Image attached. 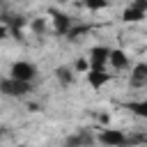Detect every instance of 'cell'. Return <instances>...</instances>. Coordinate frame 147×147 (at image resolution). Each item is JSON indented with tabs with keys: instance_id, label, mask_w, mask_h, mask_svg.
<instances>
[{
	"instance_id": "15",
	"label": "cell",
	"mask_w": 147,
	"mask_h": 147,
	"mask_svg": "<svg viewBox=\"0 0 147 147\" xmlns=\"http://www.w3.org/2000/svg\"><path fill=\"white\" fill-rule=\"evenodd\" d=\"M106 2H87V9H103Z\"/></svg>"
},
{
	"instance_id": "16",
	"label": "cell",
	"mask_w": 147,
	"mask_h": 147,
	"mask_svg": "<svg viewBox=\"0 0 147 147\" xmlns=\"http://www.w3.org/2000/svg\"><path fill=\"white\" fill-rule=\"evenodd\" d=\"M76 71H87V62L85 60H78L76 62Z\"/></svg>"
},
{
	"instance_id": "8",
	"label": "cell",
	"mask_w": 147,
	"mask_h": 147,
	"mask_svg": "<svg viewBox=\"0 0 147 147\" xmlns=\"http://www.w3.org/2000/svg\"><path fill=\"white\" fill-rule=\"evenodd\" d=\"M108 62H110L115 69H126V67H129V55H126L124 51H119V48H113V51L108 53Z\"/></svg>"
},
{
	"instance_id": "10",
	"label": "cell",
	"mask_w": 147,
	"mask_h": 147,
	"mask_svg": "<svg viewBox=\"0 0 147 147\" xmlns=\"http://www.w3.org/2000/svg\"><path fill=\"white\" fill-rule=\"evenodd\" d=\"M131 83H133V85H138V87L147 83V64H142V62H140V64H136L133 76H131Z\"/></svg>"
},
{
	"instance_id": "4",
	"label": "cell",
	"mask_w": 147,
	"mask_h": 147,
	"mask_svg": "<svg viewBox=\"0 0 147 147\" xmlns=\"http://www.w3.org/2000/svg\"><path fill=\"white\" fill-rule=\"evenodd\" d=\"M108 53H110V48H106V46H94V48L90 51V69H106Z\"/></svg>"
},
{
	"instance_id": "6",
	"label": "cell",
	"mask_w": 147,
	"mask_h": 147,
	"mask_svg": "<svg viewBox=\"0 0 147 147\" xmlns=\"http://www.w3.org/2000/svg\"><path fill=\"white\" fill-rule=\"evenodd\" d=\"M87 80H90L92 87H101V85H106L110 80V74L106 69H90L87 71Z\"/></svg>"
},
{
	"instance_id": "7",
	"label": "cell",
	"mask_w": 147,
	"mask_h": 147,
	"mask_svg": "<svg viewBox=\"0 0 147 147\" xmlns=\"http://www.w3.org/2000/svg\"><path fill=\"white\" fill-rule=\"evenodd\" d=\"M51 14H53V21H55V30H57L60 34H67V32L71 30V25H74L71 18H69L67 14H62V11H55V9H53Z\"/></svg>"
},
{
	"instance_id": "12",
	"label": "cell",
	"mask_w": 147,
	"mask_h": 147,
	"mask_svg": "<svg viewBox=\"0 0 147 147\" xmlns=\"http://www.w3.org/2000/svg\"><path fill=\"white\" fill-rule=\"evenodd\" d=\"M87 30H90V25H71V30H69L67 34L74 39V37H80V34H83V32H87Z\"/></svg>"
},
{
	"instance_id": "2",
	"label": "cell",
	"mask_w": 147,
	"mask_h": 147,
	"mask_svg": "<svg viewBox=\"0 0 147 147\" xmlns=\"http://www.w3.org/2000/svg\"><path fill=\"white\" fill-rule=\"evenodd\" d=\"M0 92L7 94V96H23L30 92V83H21V80H14V78H7L0 83Z\"/></svg>"
},
{
	"instance_id": "9",
	"label": "cell",
	"mask_w": 147,
	"mask_h": 147,
	"mask_svg": "<svg viewBox=\"0 0 147 147\" xmlns=\"http://www.w3.org/2000/svg\"><path fill=\"white\" fill-rule=\"evenodd\" d=\"M94 142V138H92V133H78V136H74V138H69L67 140V147H90Z\"/></svg>"
},
{
	"instance_id": "17",
	"label": "cell",
	"mask_w": 147,
	"mask_h": 147,
	"mask_svg": "<svg viewBox=\"0 0 147 147\" xmlns=\"http://www.w3.org/2000/svg\"><path fill=\"white\" fill-rule=\"evenodd\" d=\"M5 37H7V25L0 23V39H5Z\"/></svg>"
},
{
	"instance_id": "5",
	"label": "cell",
	"mask_w": 147,
	"mask_h": 147,
	"mask_svg": "<svg viewBox=\"0 0 147 147\" xmlns=\"http://www.w3.org/2000/svg\"><path fill=\"white\" fill-rule=\"evenodd\" d=\"M145 9H147V2H145V0L133 2V5L124 11V21H142V18H145Z\"/></svg>"
},
{
	"instance_id": "1",
	"label": "cell",
	"mask_w": 147,
	"mask_h": 147,
	"mask_svg": "<svg viewBox=\"0 0 147 147\" xmlns=\"http://www.w3.org/2000/svg\"><path fill=\"white\" fill-rule=\"evenodd\" d=\"M99 142L106 147H126V133L119 129H103L99 136Z\"/></svg>"
},
{
	"instance_id": "3",
	"label": "cell",
	"mask_w": 147,
	"mask_h": 147,
	"mask_svg": "<svg viewBox=\"0 0 147 147\" xmlns=\"http://www.w3.org/2000/svg\"><path fill=\"white\" fill-rule=\"evenodd\" d=\"M34 67L30 62H14L11 64V78L14 80H21V83H30L34 78Z\"/></svg>"
},
{
	"instance_id": "11",
	"label": "cell",
	"mask_w": 147,
	"mask_h": 147,
	"mask_svg": "<svg viewBox=\"0 0 147 147\" xmlns=\"http://www.w3.org/2000/svg\"><path fill=\"white\" fill-rule=\"evenodd\" d=\"M55 74H57V78H60V80H62L64 85H69V83L74 80V74H71V71H69L67 67H60V69H57Z\"/></svg>"
},
{
	"instance_id": "13",
	"label": "cell",
	"mask_w": 147,
	"mask_h": 147,
	"mask_svg": "<svg viewBox=\"0 0 147 147\" xmlns=\"http://www.w3.org/2000/svg\"><path fill=\"white\" fill-rule=\"evenodd\" d=\"M129 110H133V113H138V115H147V103L145 101H140V103H129Z\"/></svg>"
},
{
	"instance_id": "14",
	"label": "cell",
	"mask_w": 147,
	"mask_h": 147,
	"mask_svg": "<svg viewBox=\"0 0 147 147\" xmlns=\"http://www.w3.org/2000/svg\"><path fill=\"white\" fill-rule=\"evenodd\" d=\"M32 30H34V32H44V21H41V18H37V21L32 23Z\"/></svg>"
}]
</instances>
